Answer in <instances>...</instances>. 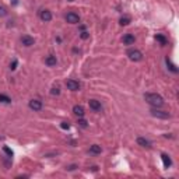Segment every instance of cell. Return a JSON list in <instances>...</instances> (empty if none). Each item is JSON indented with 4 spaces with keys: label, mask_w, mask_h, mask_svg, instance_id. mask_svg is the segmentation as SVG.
Segmentation results:
<instances>
[{
    "label": "cell",
    "mask_w": 179,
    "mask_h": 179,
    "mask_svg": "<svg viewBox=\"0 0 179 179\" xmlns=\"http://www.w3.org/2000/svg\"><path fill=\"white\" fill-rule=\"evenodd\" d=\"M28 106H30L32 111H41V109H42V102H41L39 99H31L30 104H28Z\"/></svg>",
    "instance_id": "6"
},
{
    "label": "cell",
    "mask_w": 179,
    "mask_h": 179,
    "mask_svg": "<svg viewBox=\"0 0 179 179\" xmlns=\"http://www.w3.org/2000/svg\"><path fill=\"white\" fill-rule=\"evenodd\" d=\"M16 66H17V62L14 60V62H13V64H11V70H14V69H16Z\"/></svg>",
    "instance_id": "26"
},
{
    "label": "cell",
    "mask_w": 179,
    "mask_h": 179,
    "mask_svg": "<svg viewBox=\"0 0 179 179\" xmlns=\"http://www.w3.org/2000/svg\"><path fill=\"white\" fill-rule=\"evenodd\" d=\"M155 39L160 42L161 45H165L166 44V38L164 37V35H161V34H157V37H155Z\"/></svg>",
    "instance_id": "17"
},
{
    "label": "cell",
    "mask_w": 179,
    "mask_h": 179,
    "mask_svg": "<svg viewBox=\"0 0 179 179\" xmlns=\"http://www.w3.org/2000/svg\"><path fill=\"white\" fill-rule=\"evenodd\" d=\"M88 105H90V108L92 109V111H95V112H99V111L102 109V106H101V102H99V101H97V99H90V101H88Z\"/></svg>",
    "instance_id": "7"
},
{
    "label": "cell",
    "mask_w": 179,
    "mask_h": 179,
    "mask_svg": "<svg viewBox=\"0 0 179 179\" xmlns=\"http://www.w3.org/2000/svg\"><path fill=\"white\" fill-rule=\"evenodd\" d=\"M151 112V115L155 116V118H160V119H168V118H171V115L168 113V112H165V111H160V109L154 108L150 111Z\"/></svg>",
    "instance_id": "3"
},
{
    "label": "cell",
    "mask_w": 179,
    "mask_h": 179,
    "mask_svg": "<svg viewBox=\"0 0 179 179\" xmlns=\"http://www.w3.org/2000/svg\"><path fill=\"white\" fill-rule=\"evenodd\" d=\"M161 158H162V162H164V166H165V168H168V166L172 165V161H171V158H169V155L162 154V155H161Z\"/></svg>",
    "instance_id": "13"
},
{
    "label": "cell",
    "mask_w": 179,
    "mask_h": 179,
    "mask_svg": "<svg viewBox=\"0 0 179 179\" xmlns=\"http://www.w3.org/2000/svg\"><path fill=\"white\" fill-rule=\"evenodd\" d=\"M73 112H74V115L78 116V118H83L84 113H85V112H84V108L81 105H76V106L73 108Z\"/></svg>",
    "instance_id": "10"
},
{
    "label": "cell",
    "mask_w": 179,
    "mask_h": 179,
    "mask_svg": "<svg viewBox=\"0 0 179 179\" xmlns=\"http://www.w3.org/2000/svg\"><path fill=\"white\" fill-rule=\"evenodd\" d=\"M166 64H169V69H171V70H172V71H175V73L178 71V69H176V67H175V66H173V64L171 63V62H169L168 59H166Z\"/></svg>",
    "instance_id": "24"
},
{
    "label": "cell",
    "mask_w": 179,
    "mask_h": 179,
    "mask_svg": "<svg viewBox=\"0 0 179 179\" xmlns=\"http://www.w3.org/2000/svg\"><path fill=\"white\" fill-rule=\"evenodd\" d=\"M78 125H80L81 128H87V126H88L87 121H84V119H80V121H78Z\"/></svg>",
    "instance_id": "23"
},
{
    "label": "cell",
    "mask_w": 179,
    "mask_h": 179,
    "mask_svg": "<svg viewBox=\"0 0 179 179\" xmlns=\"http://www.w3.org/2000/svg\"><path fill=\"white\" fill-rule=\"evenodd\" d=\"M101 151H102V148H101V146H98V144H92L90 147V153L91 154H101Z\"/></svg>",
    "instance_id": "15"
},
{
    "label": "cell",
    "mask_w": 179,
    "mask_h": 179,
    "mask_svg": "<svg viewBox=\"0 0 179 179\" xmlns=\"http://www.w3.org/2000/svg\"><path fill=\"white\" fill-rule=\"evenodd\" d=\"M7 16V10L3 6H0V17H6Z\"/></svg>",
    "instance_id": "20"
},
{
    "label": "cell",
    "mask_w": 179,
    "mask_h": 179,
    "mask_svg": "<svg viewBox=\"0 0 179 179\" xmlns=\"http://www.w3.org/2000/svg\"><path fill=\"white\" fill-rule=\"evenodd\" d=\"M80 38H81V39H88L90 38V34L87 31H83L81 34H80Z\"/></svg>",
    "instance_id": "21"
},
{
    "label": "cell",
    "mask_w": 179,
    "mask_h": 179,
    "mask_svg": "<svg viewBox=\"0 0 179 179\" xmlns=\"http://www.w3.org/2000/svg\"><path fill=\"white\" fill-rule=\"evenodd\" d=\"M3 151H4V153H6L8 157H13V151H11V150H10L8 147H6V146H4V147H3Z\"/></svg>",
    "instance_id": "19"
},
{
    "label": "cell",
    "mask_w": 179,
    "mask_h": 179,
    "mask_svg": "<svg viewBox=\"0 0 179 179\" xmlns=\"http://www.w3.org/2000/svg\"><path fill=\"white\" fill-rule=\"evenodd\" d=\"M144 99H146L151 106H154V108H160V106L164 105V99H162V97H161L160 94H151V92H148V94L144 95Z\"/></svg>",
    "instance_id": "1"
},
{
    "label": "cell",
    "mask_w": 179,
    "mask_h": 179,
    "mask_svg": "<svg viewBox=\"0 0 179 179\" xmlns=\"http://www.w3.org/2000/svg\"><path fill=\"white\" fill-rule=\"evenodd\" d=\"M39 17H41V20H42V21L48 23V21H51V20H52V13L49 11V10H42V11L39 13Z\"/></svg>",
    "instance_id": "8"
},
{
    "label": "cell",
    "mask_w": 179,
    "mask_h": 179,
    "mask_svg": "<svg viewBox=\"0 0 179 179\" xmlns=\"http://www.w3.org/2000/svg\"><path fill=\"white\" fill-rule=\"evenodd\" d=\"M66 21H67L69 24H77V23L80 21V17H78V14H76V13H67L66 14Z\"/></svg>",
    "instance_id": "4"
},
{
    "label": "cell",
    "mask_w": 179,
    "mask_h": 179,
    "mask_svg": "<svg viewBox=\"0 0 179 179\" xmlns=\"http://www.w3.org/2000/svg\"><path fill=\"white\" fill-rule=\"evenodd\" d=\"M34 42H35V39L32 38V37H30V35H24L21 38V44L24 45V46H32Z\"/></svg>",
    "instance_id": "9"
},
{
    "label": "cell",
    "mask_w": 179,
    "mask_h": 179,
    "mask_svg": "<svg viewBox=\"0 0 179 179\" xmlns=\"http://www.w3.org/2000/svg\"><path fill=\"white\" fill-rule=\"evenodd\" d=\"M11 1H13V4H17V3H18V0H11Z\"/></svg>",
    "instance_id": "28"
},
{
    "label": "cell",
    "mask_w": 179,
    "mask_h": 179,
    "mask_svg": "<svg viewBox=\"0 0 179 179\" xmlns=\"http://www.w3.org/2000/svg\"><path fill=\"white\" fill-rule=\"evenodd\" d=\"M56 62H58V60H56V56H52V55H49L48 58L45 59V63L48 64V66H55Z\"/></svg>",
    "instance_id": "14"
},
{
    "label": "cell",
    "mask_w": 179,
    "mask_h": 179,
    "mask_svg": "<svg viewBox=\"0 0 179 179\" xmlns=\"http://www.w3.org/2000/svg\"><path fill=\"white\" fill-rule=\"evenodd\" d=\"M67 169H69V171H73V169H76V165H70Z\"/></svg>",
    "instance_id": "27"
},
{
    "label": "cell",
    "mask_w": 179,
    "mask_h": 179,
    "mask_svg": "<svg viewBox=\"0 0 179 179\" xmlns=\"http://www.w3.org/2000/svg\"><path fill=\"white\" fill-rule=\"evenodd\" d=\"M0 102H3V104H10L11 102V99L8 98L7 95H4V94H0Z\"/></svg>",
    "instance_id": "18"
},
{
    "label": "cell",
    "mask_w": 179,
    "mask_h": 179,
    "mask_svg": "<svg viewBox=\"0 0 179 179\" xmlns=\"http://www.w3.org/2000/svg\"><path fill=\"white\" fill-rule=\"evenodd\" d=\"M66 87L70 91H78L80 90V83L76 81V80H67L66 81Z\"/></svg>",
    "instance_id": "5"
},
{
    "label": "cell",
    "mask_w": 179,
    "mask_h": 179,
    "mask_svg": "<svg viewBox=\"0 0 179 179\" xmlns=\"http://www.w3.org/2000/svg\"><path fill=\"white\" fill-rule=\"evenodd\" d=\"M69 1H73V0H69Z\"/></svg>",
    "instance_id": "29"
},
{
    "label": "cell",
    "mask_w": 179,
    "mask_h": 179,
    "mask_svg": "<svg viewBox=\"0 0 179 179\" xmlns=\"http://www.w3.org/2000/svg\"><path fill=\"white\" fill-rule=\"evenodd\" d=\"M51 94H52V95H59V94H60V90H59L58 87H53V88H52V91H51Z\"/></svg>",
    "instance_id": "22"
},
{
    "label": "cell",
    "mask_w": 179,
    "mask_h": 179,
    "mask_svg": "<svg viewBox=\"0 0 179 179\" xmlns=\"http://www.w3.org/2000/svg\"><path fill=\"white\" fill-rule=\"evenodd\" d=\"M137 144L139 146H141V147H151V143L147 140V139H144V137H139L137 139Z\"/></svg>",
    "instance_id": "11"
},
{
    "label": "cell",
    "mask_w": 179,
    "mask_h": 179,
    "mask_svg": "<svg viewBox=\"0 0 179 179\" xmlns=\"http://www.w3.org/2000/svg\"><path fill=\"white\" fill-rule=\"evenodd\" d=\"M60 126H62V129H69L70 128V125H69L67 122H62V125H60Z\"/></svg>",
    "instance_id": "25"
},
{
    "label": "cell",
    "mask_w": 179,
    "mask_h": 179,
    "mask_svg": "<svg viewBox=\"0 0 179 179\" xmlns=\"http://www.w3.org/2000/svg\"><path fill=\"white\" fill-rule=\"evenodd\" d=\"M119 24H121V25H129V24H130V17H128V16L122 17V18L119 20Z\"/></svg>",
    "instance_id": "16"
},
{
    "label": "cell",
    "mask_w": 179,
    "mask_h": 179,
    "mask_svg": "<svg viewBox=\"0 0 179 179\" xmlns=\"http://www.w3.org/2000/svg\"><path fill=\"white\" fill-rule=\"evenodd\" d=\"M126 55L129 56V59L132 62H140L141 59H143V53L140 51H137V49H129Z\"/></svg>",
    "instance_id": "2"
},
{
    "label": "cell",
    "mask_w": 179,
    "mask_h": 179,
    "mask_svg": "<svg viewBox=\"0 0 179 179\" xmlns=\"http://www.w3.org/2000/svg\"><path fill=\"white\" fill-rule=\"evenodd\" d=\"M123 44H125V45L134 44V37L132 35V34H126V35L123 37Z\"/></svg>",
    "instance_id": "12"
}]
</instances>
